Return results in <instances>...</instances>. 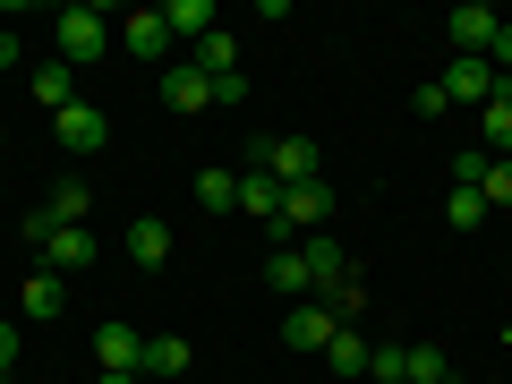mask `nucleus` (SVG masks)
<instances>
[{"mask_svg":"<svg viewBox=\"0 0 512 384\" xmlns=\"http://www.w3.org/2000/svg\"><path fill=\"white\" fill-rule=\"evenodd\" d=\"M487 69L512 86V26H495V43H487Z\"/></svg>","mask_w":512,"mask_h":384,"instance_id":"nucleus-28","label":"nucleus"},{"mask_svg":"<svg viewBox=\"0 0 512 384\" xmlns=\"http://www.w3.org/2000/svg\"><path fill=\"white\" fill-rule=\"evenodd\" d=\"M265 291L291 299V308L308 299V265H299V248H274V256H265Z\"/></svg>","mask_w":512,"mask_h":384,"instance_id":"nucleus-18","label":"nucleus"},{"mask_svg":"<svg viewBox=\"0 0 512 384\" xmlns=\"http://www.w3.org/2000/svg\"><path fill=\"white\" fill-rule=\"evenodd\" d=\"M333 222V188L325 180H299V188H282V222H274V239L282 248H299L308 231H325Z\"/></svg>","mask_w":512,"mask_h":384,"instance_id":"nucleus-4","label":"nucleus"},{"mask_svg":"<svg viewBox=\"0 0 512 384\" xmlns=\"http://www.w3.org/2000/svg\"><path fill=\"white\" fill-rule=\"evenodd\" d=\"M86 205H94V197H86V180H52V205H43V214H52L60 231H77V222H86Z\"/></svg>","mask_w":512,"mask_h":384,"instance_id":"nucleus-24","label":"nucleus"},{"mask_svg":"<svg viewBox=\"0 0 512 384\" xmlns=\"http://www.w3.org/2000/svg\"><path fill=\"white\" fill-rule=\"evenodd\" d=\"M197 205H205V214H231V205H239V180H231V171H197Z\"/></svg>","mask_w":512,"mask_h":384,"instance_id":"nucleus-25","label":"nucleus"},{"mask_svg":"<svg viewBox=\"0 0 512 384\" xmlns=\"http://www.w3.org/2000/svg\"><path fill=\"white\" fill-rule=\"evenodd\" d=\"M436 86H444V103H495V94H504V77H495L478 52H453V69H444Z\"/></svg>","mask_w":512,"mask_h":384,"instance_id":"nucleus-6","label":"nucleus"},{"mask_svg":"<svg viewBox=\"0 0 512 384\" xmlns=\"http://www.w3.org/2000/svg\"><path fill=\"white\" fill-rule=\"evenodd\" d=\"M26 239L43 248V274H86L94 265V231H60L52 214H26Z\"/></svg>","mask_w":512,"mask_h":384,"instance_id":"nucleus-3","label":"nucleus"},{"mask_svg":"<svg viewBox=\"0 0 512 384\" xmlns=\"http://www.w3.org/2000/svg\"><path fill=\"white\" fill-rule=\"evenodd\" d=\"M478 197H487V214H495V205H512V163H487V180H478Z\"/></svg>","mask_w":512,"mask_h":384,"instance_id":"nucleus-27","label":"nucleus"},{"mask_svg":"<svg viewBox=\"0 0 512 384\" xmlns=\"http://www.w3.org/2000/svg\"><path fill=\"white\" fill-rule=\"evenodd\" d=\"M111 52V18L103 9H60L52 18V60H69V69H86V60Z\"/></svg>","mask_w":512,"mask_h":384,"instance_id":"nucleus-1","label":"nucleus"},{"mask_svg":"<svg viewBox=\"0 0 512 384\" xmlns=\"http://www.w3.org/2000/svg\"><path fill=\"white\" fill-rule=\"evenodd\" d=\"M18 60H26V52H18V35H9V26H0V77L18 69Z\"/></svg>","mask_w":512,"mask_h":384,"instance_id":"nucleus-31","label":"nucleus"},{"mask_svg":"<svg viewBox=\"0 0 512 384\" xmlns=\"http://www.w3.org/2000/svg\"><path fill=\"white\" fill-rule=\"evenodd\" d=\"M0 146H9V137H0Z\"/></svg>","mask_w":512,"mask_h":384,"instance_id":"nucleus-34","label":"nucleus"},{"mask_svg":"<svg viewBox=\"0 0 512 384\" xmlns=\"http://www.w3.org/2000/svg\"><path fill=\"white\" fill-rule=\"evenodd\" d=\"M402 384H453V359H444L436 342H419V350H402Z\"/></svg>","mask_w":512,"mask_h":384,"instance_id":"nucleus-21","label":"nucleus"},{"mask_svg":"<svg viewBox=\"0 0 512 384\" xmlns=\"http://www.w3.org/2000/svg\"><path fill=\"white\" fill-rule=\"evenodd\" d=\"M26 94H35L43 111H69L77 103V69L69 60H43V69H26Z\"/></svg>","mask_w":512,"mask_h":384,"instance_id":"nucleus-13","label":"nucleus"},{"mask_svg":"<svg viewBox=\"0 0 512 384\" xmlns=\"http://www.w3.org/2000/svg\"><path fill=\"white\" fill-rule=\"evenodd\" d=\"M9 367H18V325L0 316V376H9Z\"/></svg>","mask_w":512,"mask_h":384,"instance_id":"nucleus-30","label":"nucleus"},{"mask_svg":"<svg viewBox=\"0 0 512 384\" xmlns=\"http://www.w3.org/2000/svg\"><path fill=\"white\" fill-rule=\"evenodd\" d=\"M120 52H128V60H163V52H171L163 9H128V18H120Z\"/></svg>","mask_w":512,"mask_h":384,"instance_id":"nucleus-10","label":"nucleus"},{"mask_svg":"<svg viewBox=\"0 0 512 384\" xmlns=\"http://www.w3.org/2000/svg\"><path fill=\"white\" fill-rule=\"evenodd\" d=\"M444 214H453V231H470V222H487V197H478V188H453Z\"/></svg>","mask_w":512,"mask_h":384,"instance_id":"nucleus-26","label":"nucleus"},{"mask_svg":"<svg viewBox=\"0 0 512 384\" xmlns=\"http://www.w3.org/2000/svg\"><path fill=\"white\" fill-rule=\"evenodd\" d=\"M146 376H188V342L180 333H146Z\"/></svg>","mask_w":512,"mask_h":384,"instance_id":"nucleus-22","label":"nucleus"},{"mask_svg":"<svg viewBox=\"0 0 512 384\" xmlns=\"http://www.w3.org/2000/svg\"><path fill=\"white\" fill-rule=\"evenodd\" d=\"M333 333H342V316H333L325 299H299V308L282 316V342L291 350H333Z\"/></svg>","mask_w":512,"mask_h":384,"instance_id":"nucleus-8","label":"nucleus"},{"mask_svg":"<svg viewBox=\"0 0 512 384\" xmlns=\"http://www.w3.org/2000/svg\"><path fill=\"white\" fill-rule=\"evenodd\" d=\"M0 384H26V376H0Z\"/></svg>","mask_w":512,"mask_h":384,"instance_id":"nucleus-33","label":"nucleus"},{"mask_svg":"<svg viewBox=\"0 0 512 384\" xmlns=\"http://www.w3.org/2000/svg\"><path fill=\"white\" fill-rule=\"evenodd\" d=\"M410 111H419V120H444L453 103H444V86H419V94H410Z\"/></svg>","mask_w":512,"mask_h":384,"instance_id":"nucleus-29","label":"nucleus"},{"mask_svg":"<svg viewBox=\"0 0 512 384\" xmlns=\"http://www.w3.org/2000/svg\"><path fill=\"white\" fill-rule=\"evenodd\" d=\"M325 376H367V342H359V325H342V333H333V350H325Z\"/></svg>","mask_w":512,"mask_h":384,"instance_id":"nucleus-23","label":"nucleus"},{"mask_svg":"<svg viewBox=\"0 0 512 384\" xmlns=\"http://www.w3.org/2000/svg\"><path fill=\"white\" fill-rule=\"evenodd\" d=\"M94 384H137V376H94Z\"/></svg>","mask_w":512,"mask_h":384,"instance_id":"nucleus-32","label":"nucleus"},{"mask_svg":"<svg viewBox=\"0 0 512 384\" xmlns=\"http://www.w3.org/2000/svg\"><path fill=\"white\" fill-rule=\"evenodd\" d=\"M299 265H308V291H342V282H350V256H342V239H333V231L299 239Z\"/></svg>","mask_w":512,"mask_h":384,"instance_id":"nucleus-7","label":"nucleus"},{"mask_svg":"<svg viewBox=\"0 0 512 384\" xmlns=\"http://www.w3.org/2000/svg\"><path fill=\"white\" fill-rule=\"evenodd\" d=\"M120 248H128V265H146V274H154V265H163V256H171V222H128V239H120Z\"/></svg>","mask_w":512,"mask_h":384,"instance_id":"nucleus-17","label":"nucleus"},{"mask_svg":"<svg viewBox=\"0 0 512 384\" xmlns=\"http://www.w3.org/2000/svg\"><path fill=\"white\" fill-rule=\"evenodd\" d=\"M265 180H282V188H299V180H325V154H316V137H256V154H248Z\"/></svg>","mask_w":512,"mask_h":384,"instance_id":"nucleus-2","label":"nucleus"},{"mask_svg":"<svg viewBox=\"0 0 512 384\" xmlns=\"http://www.w3.org/2000/svg\"><path fill=\"white\" fill-rule=\"evenodd\" d=\"M188 60H197V69L214 77V86H231V77H239V43L222 35V26H214V35H205V43H188Z\"/></svg>","mask_w":512,"mask_h":384,"instance_id":"nucleus-20","label":"nucleus"},{"mask_svg":"<svg viewBox=\"0 0 512 384\" xmlns=\"http://www.w3.org/2000/svg\"><path fill=\"white\" fill-rule=\"evenodd\" d=\"M52 137H60V154H103V146H111V120L77 94L69 111H52Z\"/></svg>","mask_w":512,"mask_h":384,"instance_id":"nucleus-5","label":"nucleus"},{"mask_svg":"<svg viewBox=\"0 0 512 384\" xmlns=\"http://www.w3.org/2000/svg\"><path fill=\"white\" fill-rule=\"evenodd\" d=\"M60 308H69V291H60V274H43V265H35V274H26V291H18V316H26V325H52Z\"/></svg>","mask_w":512,"mask_h":384,"instance_id":"nucleus-15","label":"nucleus"},{"mask_svg":"<svg viewBox=\"0 0 512 384\" xmlns=\"http://www.w3.org/2000/svg\"><path fill=\"white\" fill-rule=\"evenodd\" d=\"M163 103L171 111H205L214 103V77H205L197 60H180V69H163Z\"/></svg>","mask_w":512,"mask_h":384,"instance_id":"nucleus-14","label":"nucleus"},{"mask_svg":"<svg viewBox=\"0 0 512 384\" xmlns=\"http://www.w3.org/2000/svg\"><path fill=\"white\" fill-rule=\"evenodd\" d=\"M94 359H103V376H137V367H146V333L111 316V325L94 333Z\"/></svg>","mask_w":512,"mask_h":384,"instance_id":"nucleus-9","label":"nucleus"},{"mask_svg":"<svg viewBox=\"0 0 512 384\" xmlns=\"http://www.w3.org/2000/svg\"><path fill=\"white\" fill-rule=\"evenodd\" d=\"M239 214H248V222H265V231H274V222H282V180H265V171H239Z\"/></svg>","mask_w":512,"mask_h":384,"instance_id":"nucleus-11","label":"nucleus"},{"mask_svg":"<svg viewBox=\"0 0 512 384\" xmlns=\"http://www.w3.org/2000/svg\"><path fill=\"white\" fill-rule=\"evenodd\" d=\"M495 26H504V18H495L487 0H461V9H453V52H478V60H487Z\"/></svg>","mask_w":512,"mask_h":384,"instance_id":"nucleus-12","label":"nucleus"},{"mask_svg":"<svg viewBox=\"0 0 512 384\" xmlns=\"http://www.w3.org/2000/svg\"><path fill=\"white\" fill-rule=\"evenodd\" d=\"M478 137H487L495 163H512V86L495 94V103H478Z\"/></svg>","mask_w":512,"mask_h":384,"instance_id":"nucleus-19","label":"nucleus"},{"mask_svg":"<svg viewBox=\"0 0 512 384\" xmlns=\"http://www.w3.org/2000/svg\"><path fill=\"white\" fill-rule=\"evenodd\" d=\"M163 26H171V43H205L214 35V0H163Z\"/></svg>","mask_w":512,"mask_h":384,"instance_id":"nucleus-16","label":"nucleus"}]
</instances>
